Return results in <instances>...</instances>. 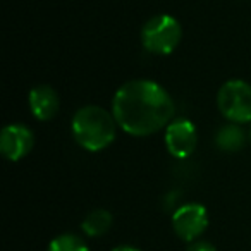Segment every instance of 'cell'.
Returning a JSON list of instances; mask_svg holds the SVG:
<instances>
[{
	"mask_svg": "<svg viewBox=\"0 0 251 251\" xmlns=\"http://www.w3.org/2000/svg\"><path fill=\"white\" fill-rule=\"evenodd\" d=\"M174 101L158 83L133 79L114 95L112 114L122 131L131 136H150L167 127L174 117Z\"/></svg>",
	"mask_w": 251,
	"mask_h": 251,
	"instance_id": "obj_1",
	"label": "cell"
},
{
	"mask_svg": "<svg viewBox=\"0 0 251 251\" xmlns=\"http://www.w3.org/2000/svg\"><path fill=\"white\" fill-rule=\"evenodd\" d=\"M115 117L112 112L86 105L79 108L73 117V134L81 148L88 151H101L115 138Z\"/></svg>",
	"mask_w": 251,
	"mask_h": 251,
	"instance_id": "obj_2",
	"label": "cell"
},
{
	"mask_svg": "<svg viewBox=\"0 0 251 251\" xmlns=\"http://www.w3.org/2000/svg\"><path fill=\"white\" fill-rule=\"evenodd\" d=\"M182 29L176 18L160 14L148 19L141 29V43L145 50L157 55H169L177 49Z\"/></svg>",
	"mask_w": 251,
	"mask_h": 251,
	"instance_id": "obj_3",
	"label": "cell"
},
{
	"mask_svg": "<svg viewBox=\"0 0 251 251\" xmlns=\"http://www.w3.org/2000/svg\"><path fill=\"white\" fill-rule=\"evenodd\" d=\"M217 107L229 122H251V86L243 79L226 81L217 93Z\"/></svg>",
	"mask_w": 251,
	"mask_h": 251,
	"instance_id": "obj_4",
	"label": "cell"
},
{
	"mask_svg": "<svg viewBox=\"0 0 251 251\" xmlns=\"http://www.w3.org/2000/svg\"><path fill=\"white\" fill-rule=\"evenodd\" d=\"M172 227L181 239L193 243L208 227V213L200 203H186L172 215Z\"/></svg>",
	"mask_w": 251,
	"mask_h": 251,
	"instance_id": "obj_5",
	"label": "cell"
},
{
	"mask_svg": "<svg viewBox=\"0 0 251 251\" xmlns=\"http://www.w3.org/2000/svg\"><path fill=\"white\" fill-rule=\"evenodd\" d=\"M196 143H198V133L195 124L188 119H174L165 127V147L172 157H189L195 151Z\"/></svg>",
	"mask_w": 251,
	"mask_h": 251,
	"instance_id": "obj_6",
	"label": "cell"
},
{
	"mask_svg": "<svg viewBox=\"0 0 251 251\" xmlns=\"http://www.w3.org/2000/svg\"><path fill=\"white\" fill-rule=\"evenodd\" d=\"M35 138L28 126L9 124L0 134V151L7 160L18 162L33 150Z\"/></svg>",
	"mask_w": 251,
	"mask_h": 251,
	"instance_id": "obj_7",
	"label": "cell"
},
{
	"mask_svg": "<svg viewBox=\"0 0 251 251\" xmlns=\"http://www.w3.org/2000/svg\"><path fill=\"white\" fill-rule=\"evenodd\" d=\"M29 108H31V114L35 115L38 121H50L57 115L60 107V100L57 91L52 86H36L29 91Z\"/></svg>",
	"mask_w": 251,
	"mask_h": 251,
	"instance_id": "obj_8",
	"label": "cell"
},
{
	"mask_svg": "<svg viewBox=\"0 0 251 251\" xmlns=\"http://www.w3.org/2000/svg\"><path fill=\"white\" fill-rule=\"evenodd\" d=\"M244 131L241 129L239 126L230 122V124L222 126L215 134V145L222 151H239L244 147Z\"/></svg>",
	"mask_w": 251,
	"mask_h": 251,
	"instance_id": "obj_9",
	"label": "cell"
},
{
	"mask_svg": "<svg viewBox=\"0 0 251 251\" xmlns=\"http://www.w3.org/2000/svg\"><path fill=\"white\" fill-rule=\"evenodd\" d=\"M112 227V215L107 210H93L86 219L83 220V230L91 237L103 236Z\"/></svg>",
	"mask_w": 251,
	"mask_h": 251,
	"instance_id": "obj_10",
	"label": "cell"
},
{
	"mask_svg": "<svg viewBox=\"0 0 251 251\" xmlns=\"http://www.w3.org/2000/svg\"><path fill=\"white\" fill-rule=\"evenodd\" d=\"M49 251H88V246L76 234H62L50 243Z\"/></svg>",
	"mask_w": 251,
	"mask_h": 251,
	"instance_id": "obj_11",
	"label": "cell"
},
{
	"mask_svg": "<svg viewBox=\"0 0 251 251\" xmlns=\"http://www.w3.org/2000/svg\"><path fill=\"white\" fill-rule=\"evenodd\" d=\"M188 251H217V250L208 241H193L188 246Z\"/></svg>",
	"mask_w": 251,
	"mask_h": 251,
	"instance_id": "obj_12",
	"label": "cell"
},
{
	"mask_svg": "<svg viewBox=\"0 0 251 251\" xmlns=\"http://www.w3.org/2000/svg\"><path fill=\"white\" fill-rule=\"evenodd\" d=\"M112 251H140V250H136V248H133V246H117Z\"/></svg>",
	"mask_w": 251,
	"mask_h": 251,
	"instance_id": "obj_13",
	"label": "cell"
},
{
	"mask_svg": "<svg viewBox=\"0 0 251 251\" xmlns=\"http://www.w3.org/2000/svg\"><path fill=\"white\" fill-rule=\"evenodd\" d=\"M250 140H251V129H250Z\"/></svg>",
	"mask_w": 251,
	"mask_h": 251,
	"instance_id": "obj_14",
	"label": "cell"
}]
</instances>
